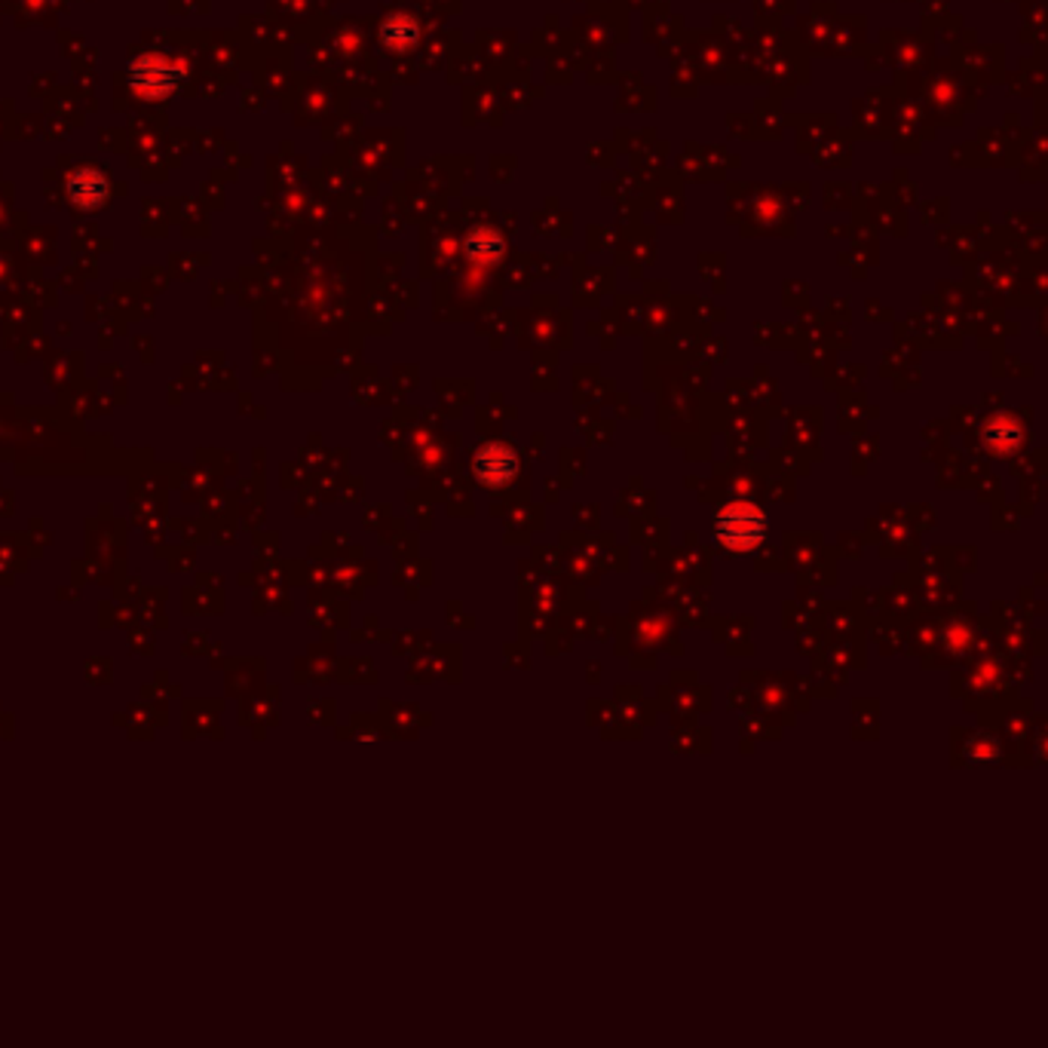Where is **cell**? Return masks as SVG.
Here are the masks:
<instances>
[{
	"mask_svg": "<svg viewBox=\"0 0 1048 1048\" xmlns=\"http://www.w3.org/2000/svg\"><path fill=\"white\" fill-rule=\"evenodd\" d=\"M715 537L730 552H751L766 537V519L751 503H733L715 519Z\"/></svg>",
	"mask_w": 1048,
	"mask_h": 1048,
	"instance_id": "6da1fadb",
	"label": "cell"
},
{
	"mask_svg": "<svg viewBox=\"0 0 1048 1048\" xmlns=\"http://www.w3.org/2000/svg\"><path fill=\"white\" fill-rule=\"evenodd\" d=\"M519 473V451L507 442H488L473 457V476L485 488H507Z\"/></svg>",
	"mask_w": 1048,
	"mask_h": 1048,
	"instance_id": "7a4b0ae2",
	"label": "cell"
},
{
	"mask_svg": "<svg viewBox=\"0 0 1048 1048\" xmlns=\"http://www.w3.org/2000/svg\"><path fill=\"white\" fill-rule=\"evenodd\" d=\"M68 196L78 203L80 209H98L108 200V181L98 169H80L71 181H68Z\"/></svg>",
	"mask_w": 1048,
	"mask_h": 1048,
	"instance_id": "3957f363",
	"label": "cell"
},
{
	"mask_svg": "<svg viewBox=\"0 0 1048 1048\" xmlns=\"http://www.w3.org/2000/svg\"><path fill=\"white\" fill-rule=\"evenodd\" d=\"M1021 442H1024V429L1017 427L1012 417L997 414V417H990L985 424V445L990 448L993 454H1015Z\"/></svg>",
	"mask_w": 1048,
	"mask_h": 1048,
	"instance_id": "277c9868",
	"label": "cell"
},
{
	"mask_svg": "<svg viewBox=\"0 0 1048 1048\" xmlns=\"http://www.w3.org/2000/svg\"><path fill=\"white\" fill-rule=\"evenodd\" d=\"M500 249H503V242H500L497 234L481 230V234H473V237H469V252L473 254L478 252V258H491V254H497Z\"/></svg>",
	"mask_w": 1048,
	"mask_h": 1048,
	"instance_id": "5b68a950",
	"label": "cell"
}]
</instances>
